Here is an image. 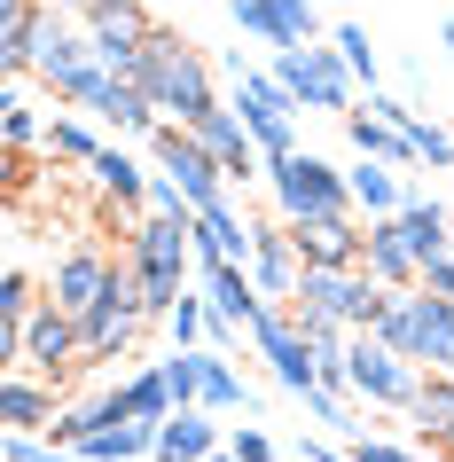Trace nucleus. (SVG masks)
<instances>
[{"mask_svg": "<svg viewBox=\"0 0 454 462\" xmlns=\"http://www.w3.org/2000/svg\"><path fill=\"white\" fill-rule=\"evenodd\" d=\"M157 329H165L172 345H196V337H212V291H204V298H189V291H181V306H172V314L157 321Z\"/></svg>", "mask_w": 454, "mask_h": 462, "instance_id": "c9c22d12", "label": "nucleus"}, {"mask_svg": "<svg viewBox=\"0 0 454 462\" xmlns=\"http://www.w3.org/2000/svg\"><path fill=\"white\" fill-rule=\"evenodd\" d=\"M345 376H353V400H368V408H400V415L415 408V392H423V368L407 361L384 329H353V337H345Z\"/></svg>", "mask_w": 454, "mask_h": 462, "instance_id": "7ed1b4c3", "label": "nucleus"}, {"mask_svg": "<svg viewBox=\"0 0 454 462\" xmlns=\"http://www.w3.org/2000/svg\"><path fill=\"white\" fill-rule=\"evenodd\" d=\"M87 32H95L102 63L134 79V63H142V48H149V32H157V16H149L142 0H95V8H87Z\"/></svg>", "mask_w": 454, "mask_h": 462, "instance_id": "9b49d317", "label": "nucleus"}, {"mask_svg": "<svg viewBox=\"0 0 454 462\" xmlns=\"http://www.w3.org/2000/svg\"><path fill=\"white\" fill-rule=\"evenodd\" d=\"M40 298L48 291H32L24 267H0V329H24V321L40 314Z\"/></svg>", "mask_w": 454, "mask_h": 462, "instance_id": "473e14b6", "label": "nucleus"}, {"mask_svg": "<svg viewBox=\"0 0 454 462\" xmlns=\"http://www.w3.org/2000/svg\"><path fill=\"white\" fill-rule=\"evenodd\" d=\"M32 79H40L55 102H79V110H87V95L110 79V63H102L95 32H71V24L48 8V16H40V48H32Z\"/></svg>", "mask_w": 454, "mask_h": 462, "instance_id": "f03ea898", "label": "nucleus"}, {"mask_svg": "<svg viewBox=\"0 0 454 462\" xmlns=\"http://www.w3.org/2000/svg\"><path fill=\"white\" fill-rule=\"evenodd\" d=\"M337 55L353 63L360 95H376V87H384V63H376V40H368V24H337Z\"/></svg>", "mask_w": 454, "mask_h": 462, "instance_id": "2f4dec72", "label": "nucleus"}, {"mask_svg": "<svg viewBox=\"0 0 454 462\" xmlns=\"http://www.w3.org/2000/svg\"><path fill=\"white\" fill-rule=\"evenodd\" d=\"M110 274H118V259H110L102 244H71V251L48 267V298L63 306V314L87 321V314H95V298L110 291Z\"/></svg>", "mask_w": 454, "mask_h": 462, "instance_id": "f8f14e48", "label": "nucleus"}, {"mask_svg": "<svg viewBox=\"0 0 454 462\" xmlns=\"http://www.w3.org/2000/svg\"><path fill=\"white\" fill-rule=\"evenodd\" d=\"M196 408H212V415H243L251 408V384H243V368L219 353V345H204V400Z\"/></svg>", "mask_w": 454, "mask_h": 462, "instance_id": "cd10ccee", "label": "nucleus"}, {"mask_svg": "<svg viewBox=\"0 0 454 462\" xmlns=\"http://www.w3.org/2000/svg\"><path fill=\"white\" fill-rule=\"evenodd\" d=\"M400 134L415 142V165H447V172H454V125H439V118H423V110H415Z\"/></svg>", "mask_w": 454, "mask_h": 462, "instance_id": "f704fd0d", "label": "nucleus"}, {"mask_svg": "<svg viewBox=\"0 0 454 462\" xmlns=\"http://www.w3.org/2000/svg\"><path fill=\"white\" fill-rule=\"evenodd\" d=\"M298 274H306V259L290 244V219L283 227H274V219H251V282H259L274 306H290V298H298Z\"/></svg>", "mask_w": 454, "mask_h": 462, "instance_id": "2eb2a0df", "label": "nucleus"}, {"mask_svg": "<svg viewBox=\"0 0 454 462\" xmlns=\"http://www.w3.org/2000/svg\"><path fill=\"white\" fill-rule=\"evenodd\" d=\"M227 447H236L243 462H274V439H266L259 423H236V439H227Z\"/></svg>", "mask_w": 454, "mask_h": 462, "instance_id": "58836bf2", "label": "nucleus"}, {"mask_svg": "<svg viewBox=\"0 0 454 462\" xmlns=\"http://www.w3.org/2000/svg\"><path fill=\"white\" fill-rule=\"evenodd\" d=\"M63 8H79V16H87V8H95V0H63Z\"/></svg>", "mask_w": 454, "mask_h": 462, "instance_id": "37998d69", "label": "nucleus"}, {"mask_svg": "<svg viewBox=\"0 0 454 462\" xmlns=\"http://www.w3.org/2000/svg\"><path fill=\"white\" fill-rule=\"evenodd\" d=\"M227 8H236V32H251L266 48H298V24H290L283 0H227Z\"/></svg>", "mask_w": 454, "mask_h": 462, "instance_id": "c756f323", "label": "nucleus"}, {"mask_svg": "<svg viewBox=\"0 0 454 462\" xmlns=\"http://www.w3.org/2000/svg\"><path fill=\"white\" fill-rule=\"evenodd\" d=\"M274 79H283L306 110H329V118H345V110H353V95H360V79H353V63L337 55V40H329V48H313V40L274 48Z\"/></svg>", "mask_w": 454, "mask_h": 462, "instance_id": "423d86ee", "label": "nucleus"}, {"mask_svg": "<svg viewBox=\"0 0 454 462\" xmlns=\"http://www.w3.org/2000/svg\"><path fill=\"white\" fill-rule=\"evenodd\" d=\"M125 408L142 415V423H165V415H172V384H165V368H142V376H125Z\"/></svg>", "mask_w": 454, "mask_h": 462, "instance_id": "72a5a7b5", "label": "nucleus"}, {"mask_svg": "<svg viewBox=\"0 0 454 462\" xmlns=\"http://www.w3.org/2000/svg\"><path fill=\"white\" fill-rule=\"evenodd\" d=\"M134 79H142L149 102H157L165 118H181V125H196V118L219 102V95H212V63H204L181 32H165V24L149 32V48H142V63H134Z\"/></svg>", "mask_w": 454, "mask_h": 462, "instance_id": "f257e3e1", "label": "nucleus"}, {"mask_svg": "<svg viewBox=\"0 0 454 462\" xmlns=\"http://www.w3.org/2000/svg\"><path fill=\"white\" fill-rule=\"evenodd\" d=\"M251 345H259V361L274 368V384H283L290 400H313L321 368H313V345H306V329H298V314H290V306H274V298H266L259 321H251Z\"/></svg>", "mask_w": 454, "mask_h": 462, "instance_id": "1a4fd4ad", "label": "nucleus"}, {"mask_svg": "<svg viewBox=\"0 0 454 462\" xmlns=\"http://www.w3.org/2000/svg\"><path fill=\"white\" fill-rule=\"evenodd\" d=\"M0 142L16 149V157L48 149V125H40V110L24 102V79H8V87H0Z\"/></svg>", "mask_w": 454, "mask_h": 462, "instance_id": "c85d7f7f", "label": "nucleus"}, {"mask_svg": "<svg viewBox=\"0 0 454 462\" xmlns=\"http://www.w3.org/2000/svg\"><path fill=\"white\" fill-rule=\"evenodd\" d=\"M87 172H95V189L110 196V204H125V212H149V172L134 165L118 142H102V157H95Z\"/></svg>", "mask_w": 454, "mask_h": 462, "instance_id": "bb28decb", "label": "nucleus"}, {"mask_svg": "<svg viewBox=\"0 0 454 462\" xmlns=\"http://www.w3.org/2000/svg\"><path fill=\"white\" fill-rule=\"evenodd\" d=\"M423 462H454V455H423Z\"/></svg>", "mask_w": 454, "mask_h": 462, "instance_id": "c03bdc74", "label": "nucleus"}, {"mask_svg": "<svg viewBox=\"0 0 454 462\" xmlns=\"http://www.w3.org/2000/svg\"><path fill=\"white\" fill-rule=\"evenodd\" d=\"M55 392H63V384H48L40 368H32V376H24V368H8V384H0V423H8V431H48L55 415H63V408H55Z\"/></svg>", "mask_w": 454, "mask_h": 462, "instance_id": "6ab92c4d", "label": "nucleus"}, {"mask_svg": "<svg viewBox=\"0 0 454 462\" xmlns=\"http://www.w3.org/2000/svg\"><path fill=\"white\" fill-rule=\"evenodd\" d=\"M212 455H219L212 408H172L165 423H157V455L149 462H212Z\"/></svg>", "mask_w": 454, "mask_h": 462, "instance_id": "aec40b11", "label": "nucleus"}, {"mask_svg": "<svg viewBox=\"0 0 454 462\" xmlns=\"http://www.w3.org/2000/svg\"><path fill=\"white\" fill-rule=\"evenodd\" d=\"M384 337L400 345L415 368H454V298H439L431 282L392 298V314H384Z\"/></svg>", "mask_w": 454, "mask_h": 462, "instance_id": "20e7f679", "label": "nucleus"}, {"mask_svg": "<svg viewBox=\"0 0 454 462\" xmlns=\"http://www.w3.org/2000/svg\"><path fill=\"white\" fill-rule=\"evenodd\" d=\"M423 282H431L439 298H454V251H447V259H431V267H423Z\"/></svg>", "mask_w": 454, "mask_h": 462, "instance_id": "ea45409f", "label": "nucleus"}, {"mask_svg": "<svg viewBox=\"0 0 454 462\" xmlns=\"http://www.w3.org/2000/svg\"><path fill=\"white\" fill-rule=\"evenodd\" d=\"M360 236L368 219L360 212H321V219H290V244L306 267H360Z\"/></svg>", "mask_w": 454, "mask_h": 462, "instance_id": "4468645a", "label": "nucleus"}, {"mask_svg": "<svg viewBox=\"0 0 454 462\" xmlns=\"http://www.w3.org/2000/svg\"><path fill=\"white\" fill-rule=\"evenodd\" d=\"M360 267L376 274V282H392V291H415V282H423V267H415V251H407V236H400V212H392V219H368V236H360Z\"/></svg>", "mask_w": 454, "mask_h": 462, "instance_id": "a211bd4d", "label": "nucleus"}, {"mask_svg": "<svg viewBox=\"0 0 454 462\" xmlns=\"http://www.w3.org/2000/svg\"><path fill=\"white\" fill-rule=\"evenodd\" d=\"M266 180H274V204H283V219L360 212V204H353V180H345L329 157H313V149H290V157H274V165H266Z\"/></svg>", "mask_w": 454, "mask_h": 462, "instance_id": "39448f33", "label": "nucleus"}, {"mask_svg": "<svg viewBox=\"0 0 454 462\" xmlns=\"http://www.w3.org/2000/svg\"><path fill=\"white\" fill-rule=\"evenodd\" d=\"M219 259H251V219H236V204L196 212V267H219Z\"/></svg>", "mask_w": 454, "mask_h": 462, "instance_id": "a878e982", "label": "nucleus"}, {"mask_svg": "<svg viewBox=\"0 0 454 462\" xmlns=\"http://www.w3.org/2000/svg\"><path fill=\"white\" fill-rule=\"evenodd\" d=\"M24 368H40L48 384H71L79 368H87V329H79V314H63L55 298H40V314L24 321Z\"/></svg>", "mask_w": 454, "mask_h": 462, "instance_id": "9d476101", "label": "nucleus"}, {"mask_svg": "<svg viewBox=\"0 0 454 462\" xmlns=\"http://www.w3.org/2000/svg\"><path fill=\"white\" fill-rule=\"evenodd\" d=\"M149 149H157V165L181 180V196H189L196 212H219V204H227V165L204 149V134H189L181 118H165L157 134H149Z\"/></svg>", "mask_w": 454, "mask_h": 462, "instance_id": "6e6552de", "label": "nucleus"}, {"mask_svg": "<svg viewBox=\"0 0 454 462\" xmlns=\"http://www.w3.org/2000/svg\"><path fill=\"white\" fill-rule=\"evenodd\" d=\"M353 298H360V267H306L290 306L313 314V321H345V329H353Z\"/></svg>", "mask_w": 454, "mask_h": 462, "instance_id": "f3484780", "label": "nucleus"}, {"mask_svg": "<svg viewBox=\"0 0 454 462\" xmlns=\"http://www.w3.org/2000/svg\"><path fill=\"white\" fill-rule=\"evenodd\" d=\"M345 180H353L360 219H392V212L407 204V180H400V165H392V157H360V165L345 172Z\"/></svg>", "mask_w": 454, "mask_h": 462, "instance_id": "393cba45", "label": "nucleus"}, {"mask_svg": "<svg viewBox=\"0 0 454 462\" xmlns=\"http://www.w3.org/2000/svg\"><path fill=\"white\" fill-rule=\"evenodd\" d=\"M189 134H204V149L227 165V180H259V172H266V149H259V134L243 125L236 102H212V110L189 125Z\"/></svg>", "mask_w": 454, "mask_h": 462, "instance_id": "ddd939ff", "label": "nucleus"}, {"mask_svg": "<svg viewBox=\"0 0 454 462\" xmlns=\"http://www.w3.org/2000/svg\"><path fill=\"white\" fill-rule=\"evenodd\" d=\"M400 236H407V251H415V267H431V259H447V251H454V219L439 212L431 196L407 189V204H400Z\"/></svg>", "mask_w": 454, "mask_h": 462, "instance_id": "b1692460", "label": "nucleus"}, {"mask_svg": "<svg viewBox=\"0 0 454 462\" xmlns=\"http://www.w3.org/2000/svg\"><path fill=\"white\" fill-rule=\"evenodd\" d=\"M48 157H55V165H95V157H102V134L87 118H55L48 125Z\"/></svg>", "mask_w": 454, "mask_h": 462, "instance_id": "7c9ffc66", "label": "nucleus"}, {"mask_svg": "<svg viewBox=\"0 0 454 462\" xmlns=\"http://www.w3.org/2000/svg\"><path fill=\"white\" fill-rule=\"evenodd\" d=\"M439 48H447V55H454V16H447V24H439Z\"/></svg>", "mask_w": 454, "mask_h": 462, "instance_id": "79ce46f5", "label": "nucleus"}, {"mask_svg": "<svg viewBox=\"0 0 454 462\" xmlns=\"http://www.w3.org/2000/svg\"><path fill=\"white\" fill-rule=\"evenodd\" d=\"M298 462H353V455H345V447H329V439H306V447H298Z\"/></svg>", "mask_w": 454, "mask_h": 462, "instance_id": "a19ab883", "label": "nucleus"}, {"mask_svg": "<svg viewBox=\"0 0 454 462\" xmlns=\"http://www.w3.org/2000/svg\"><path fill=\"white\" fill-rule=\"evenodd\" d=\"M204 291H212V314L236 321V329H251L266 306V291L251 282V259H219V267H204Z\"/></svg>", "mask_w": 454, "mask_h": 462, "instance_id": "412c9836", "label": "nucleus"}, {"mask_svg": "<svg viewBox=\"0 0 454 462\" xmlns=\"http://www.w3.org/2000/svg\"><path fill=\"white\" fill-rule=\"evenodd\" d=\"M149 212H165V219H196V204L181 196V180L165 172V180H149Z\"/></svg>", "mask_w": 454, "mask_h": 462, "instance_id": "4c0bfd02", "label": "nucleus"}, {"mask_svg": "<svg viewBox=\"0 0 454 462\" xmlns=\"http://www.w3.org/2000/svg\"><path fill=\"white\" fill-rule=\"evenodd\" d=\"M87 110H95V118H110L118 134H157V125H165V110L149 102V87H142V79H125V71L102 79L95 95H87Z\"/></svg>", "mask_w": 454, "mask_h": 462, "instance_id": "dca6fc26", "label": "nucleus"}, {"mask_svg": "<svg viewBox=\"0 0 454 462\" xmlns=\"http://www.w3.org/2000/svg\"><path fill=\"white\" fill-rule=\"evenodd\" d=\"M345 455H353V462H423L415 447H400V439H376L368 423H360V431L345 439Z\"/></svg>", "mask_w": 454, "mask_h": 462, "instance_id": "e433bc0d", "label": "nucleus"}, {"mask_svg": "<svg viewBox=\"0 0 454 462\" xmlns=\"http://www.w3.org/2000/svg\"><path fill=\"white\" fill-rule=\"evenodd\" d=\"M407 415L423 431V455H454V368H423V392Z\"/></svg>", "mask_w": 454, "mask_h": 462, "instance_id": "4be33fe9", "label": "nucleus"}, {"mask_svg": "<svg viewBox=\"0 0 454 462\" xmlns=\"http://www.w3.org/2000/svg\"><path fill=\"white\" fill-rule=\"evenodd\" d=\"M40 16H48V0H0V71H8V79H32Z\"/></svg>", "mask_w": 454, "mask_h": 462, "instance_id": "5701e85b", "label": "nucleus"}, {"mask_svg": "<svg viewBox=\"0 0 454 462\" xmlns=\"http://www.w3.org/2000/svg\"><path fill=\"white\" fill-rule=\"evenodd\" d=\"M236 110H243V125L259 134L266 165L298 149V110H306V102L290 95V87H283V79H274V71H251L243 55H236Z\"/></svg>", "mask_w": 454, "mask_h": 462, "instance_id": "0eeeda50", "label": "nucleus"}]
</instances>
